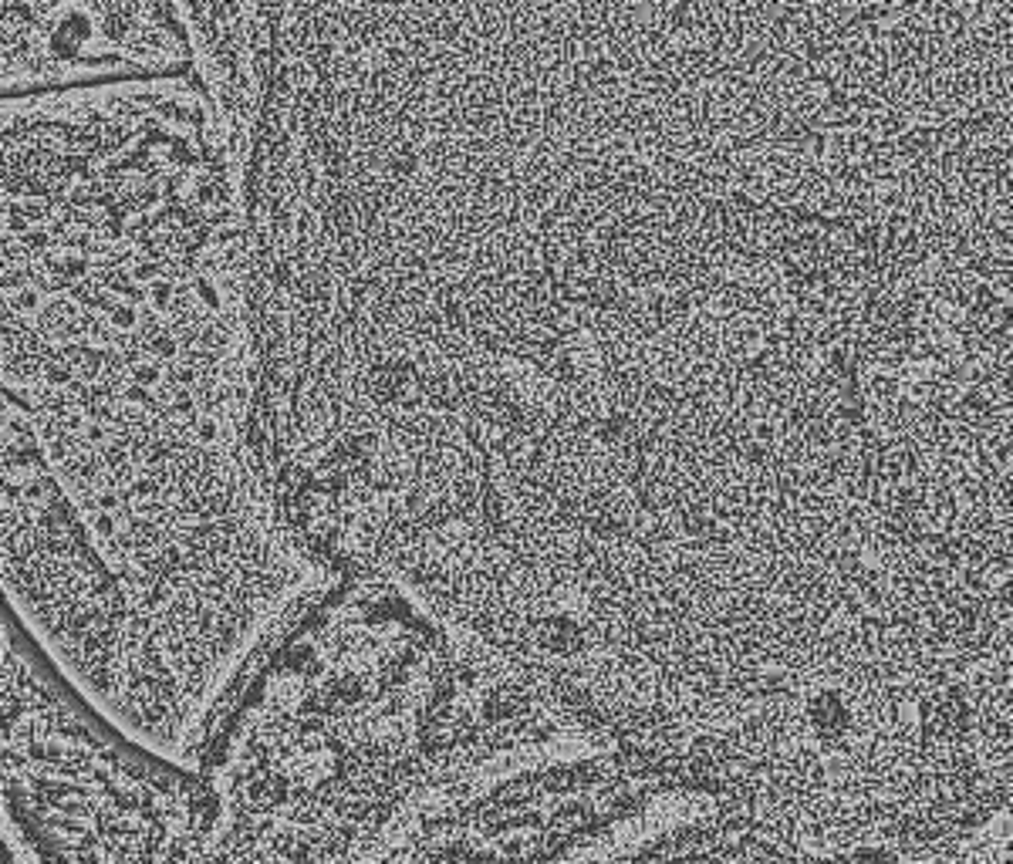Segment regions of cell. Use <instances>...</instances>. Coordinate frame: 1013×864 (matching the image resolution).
<instances>
[{"instance_id":"6da1fadb","label":"cell","mask_w":1013,"mask_h":864,"mask_svg":"<svg viewBox=\"0 0 1013 864\" xmlns=\"http://www.w3.org/2000/svg\"><path fill=\"white\" fill-rule=\"evenodd\" d=\"M4 402L7 598L68 685L112 723L132 632L129 598L51 470L28 412L7 395Z\"/></svg>"},{"instance_id":"7a4b0ae2","label":"cell","mask_w":1013,"mask_h":864,"mask_svg":"<svg viewBox=\"0 0 1013 864\" xmlns=\"http://www.w3.org/2000/svg\"><path fill=\"white\" fill-rule=\"evenodd\" d=\"M4 91L38 95L197 71L183 4H0Z\"/></svg>"},{"instance_id":"3957f363","label":"cell","mask_w":1013,"mask_h":864,"mask_svg":"<svg viewBox=\"0 0 1013 864\" xmlns=\"http://www.w3.org/2000/svg\"><path fill=\"white\" fill-rule=\"evenodd\" d=\"M4 844H7V864H47L31 844V837L24 835L17 824H11V820L4 827Z\"/></svg>"},{"instance_id":"277c9868","label":"cell","mask_w":1013,"mask_h":864,"mask_svg":"<svg viewBox=\"0 0 1013 864\" xmlns=\"http://www.w3.org/2000/svg\"><path fill=\"white\" fill-rule=\"evenodd\" d=\"M855 864H889V858H885V854H878V851H865V854L855 858Z\"/></svg>"}]
</instances>
